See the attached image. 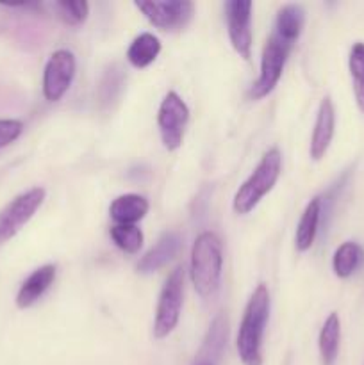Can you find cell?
<instances>
[{"label":"cell","instance_id":"6da1fadb","mask_svg":"<svg viewBox=\"0 0 364 365\" xmlns=\"http://www.w3.org/2000/svg\"><path fill=\"white\" fill-rule=\"evenodd\" d=\"M270 291L259 284L250 296L238 331V355L245 365H263L264 328L270 319Z\"/></svg>","mask_w":364,"mask_h":365},{"label":"cell","instance_id":"7a4b0ae2","mask_svg":"<svg viewBox=\"0 0 364 365\" xmlns=\"http://www.w3.org/2000/svg\"><path fill=\"white\" fill-rule=\"evenodd\" d=\"M223 269V246L214 232H202L191 250V282L200 298L216 294Z\"/></svg>","mask_w":364,"mask_h":365},{"label":"cell","instance_id":"3957f363","mask_svg":"<svg viewBox=\"0 0 364 365\" xmlns=\"http://www.w3.org/2000/svg\"><path fill=\"white\" fill-rule=\"evenodd\" d=\"M282 171V153L278 148L268 150L263 155L261 163L252 171L248 178L236 191L232 200V209L239 216L252 212L261 200L275 187Z\"/></svg>","mask_w":364,"mask_h":365},{"label":"cell","instance_id":"277c9868","mask_svg":"<svg viewBox=\"0 0 364 365\" xmlns=\"http://www.w3.org/2000/svg\"><path fill=\"white\" fill-rule=\"evenodd\" d=\"M293 48H295V43L288 41V39L271 32V36L264 43L263 56H261L259 77L253 82L252 89H250V98L263 100L264 96H268L277 88Z\"/></svg>","mask_w":364,"mask_h":365},{"label":"cell","instance_id":"5b68a950","mask_svg":"<svg viewBox=\"0 0 364 365\" xmlns=\"http://www.w3.org/2000/svg\"><path fill=\"white\" fill-rule=\"evenodd\" d=\"M182 296H184V269L175 267L161 289L153 321V337L166 339L177 328L181 319Z\"/></svg>","mask_w":364,"mask_h":365},{"label":"cell","instance_id":"8992f818","mask_svg":"<svg viewBox=\"0 0 364 365\" xmlns=\"http://www.w3.org/2000/svg\"><path fill=\"white\" fill-rule=\"evenodd\" d=\"M45 195L43 187H32L0 210V245L13 239L32 220L45 202Z\"/></svg>","mask_w":364,"mask_h":365},{"label":"cell","instance_id":"52a82bcc","mask_svg":"<svg viewBox=\"0 0 364 365\" xmlns=\"http://www.w3.org/2000/svg\"><path fill=\"white\" fill-rule=\"evenodd\" d=\"M188 121V106L177 93L170 91L163 98L159 106V113H157V125H159L161 141H163L164 148L170 150V152L181 148Z\"/></svg>","mask_w":364,"mask_h":365},{"label":"cell","instance_id":"ba28073f","mask_svg":"<svg viewBox=\"0 0 364 365\" xmlns=\"http://www.w3.org/2000/svg\"><path fill=\"white\" fill-rule=\"evenodd\" d=\"M134 6L145 14L153 27L161 31H181L195 14V4L188 0H152L134 2Z\"/></svg>","mask_w":364,"mask_h":365},{"label":"cell","instance_id":"9c48e42d","mask_svg":"<svg viewBox=\"0 0 364 365\" xmlns=\"http://www.w3.org/2000/svg\"><path fill=\"white\" fill-rule=\"evenodd\" d=\"M75 56L70 50H57L50 56L43 71V95L49 102H59L75 78Z\"/></svg>","mask_w":364,"mask_h":365},{"label":"cell","instance_id":"30bf717a","mask_svg":"<svg viewBox=\"0 0 364 365\" xmlns=\"http://www.w3.org/2000/svg\"><path fill=\"white\" fill-rule=\"evenodd\" d=\"M252 2H243V0L225 2L228 38L239 57L245 61L252 57Z\"/></svg>","mask_w":364,"mask_h":365},{"label":"cell","instance_id":"8fae6325","mask_svg":"<svg viewBox=\"0 0 364 365\" xmlns=\"http://www.w3.org/2000/svg\"><path fill=\"white\" fill-rule=\"evenodd\" d=\"M335 130V109L330 96H325L318 107L313 135H310L309 153L313 160H321L330 146Z\"/></svg>","mask_w":364,"mask_h":365},{"label":"cell","instance_id":"7c38bea8","mask_svg":"<svg viewBox=\"0 0 364 365\" xmlns=\"http://www.w3.org/2000/svg\"><path fill=\"white\" fill-rule=\"evenodd\" d=\"M182 239L177 232H164L159 237V241L156 242L153 248H150L145 255L141 257V260L138 262L136 269L141 274H152L156 271H159L161 267L166 266L177 252L181 250Z\"/></svg>","mask_w":364,"mask_h":365},{"label":"cell","instance_id":"4fadbf2b","mask_svg":"<svg viewBox=\"0 0 364 365\" xmlns=\"http://www.w3.org/2000/svg\"><path fill=\"white\" fill-rule=\"evenodd\" d=\"M54 280H56V266L54 264H45V266L32 271L16 294L18 309H29L34 303H38L43 298V294L49 291L50 285L54 284Z\"/></svg>","mask_w":364,"mask_h":365},{"label":"cell","instance_id":"5bb4252c","mask_svg":"<svg viewBox=\"0 0 364 365\" xmlns=\"http://www.w3.org/2000/svg\"><path fill=\"white\" fill-rule=\"evenodd\" d=\"M148 200L141 195H121L109 207L111 220L116 225H136L148 212Z\"/></svg>","mask_w":364,"mask_h":365},{"label":"cell","instance_id":"9a60e30c","mask_svg":"<svg viewBox=\"0 0 364 365\" xmlns=\"http://www.w3.org/2000/svg\"><path fill=\"white\" fill-rule=\"evenodd\" d=\"M320 221H321V198L320 196H314V198L307 203L305 210H303L302 217H300L298 221V227H296V235H295L296 252L303 253L307 252V250H310V246H313L314 241H316Z\"/></svg>","mask_w":364,"mask_h":365},{"label":"cell","instance_id":"2e32d148","mask_svg":"<svg viewBox=\"0 0 364 365\" xmlns=\"http://www.w3.org/2000/svg\"><path fill=\"white\" fill-rule=\"evenodd\" d=\"M305 27V11L298 4H285L278 9L273 32L288 41L296 43Z\"/></svg>","mask_w":364,"mask_h":365},{"label":"cell","instance_id":"e0dca14e","mask_svg":"<svg viewBox=\"0 0 364 365\" xmlns=\"http://www.w3.org/2000/svg\"><path fill=\"white\" fill-rule=\"evenodd\" d=\"M339 341H341V321L335 312L325 319L321 327L320 339H318V348H320L321 364L334 365L339 355Z\"/></svg>","mask_w":364,"mask_h":365},{"label":"cell","instance_id":"ac0fdd59","mask_svg":"<svg viewBox=\"0 0 364 365\" xmlns=\"http://www.w3.org/2000/svg\"><path fill=\"white\" fill-rule=\"evenodd\" d=\"M363 260H364L363 246L355 241H346L335 250L334 257H332V269H334L335 277L348 278L359 269Z\"/></svg>","mask_w":364,"mask_h":365},{"label":"cell","instance_id":"d6986e66","mask_svg":"<svg viewBox=\"0 0 364 365\" xmlns=\"http://www.w3.org/2000/svg\"><path fill=\"white\" fill-rule=\"evenodd\" d=\"M159 52L161 41L157 39V36L150 34V32H143L128 46L127 61L134 68H146L157 59Z\"/></svg>","mask_w":364,"mask_h":365},{"label":"cell","instance_id":"ffe728a7","mask_svg":"<svg viewBox=\"0 0 364 365\" xmlns=\"http://www.w3.org/2000/svg\"><path fill=\"white\" fill-rule=\"evenodd\" d=\"M225 344H227V321L223 317H216L214 323L211 324L206 341H203L202 349L198 353V360L216 364Z\"/></svg>","mask_w":364,"mask_h":365},{"label":"cell","instance_id":"44dd1931","mask_svg":"<svg viewBox=\"0 0 364 365\" xmlns=\"http://www.w3.org/2000/svg\"><path fill=\"white\" fill-rule=\"evenodd\" d=\"M348 70L352 77L353 96L360 113L364 114V43H353L348 56Z\"/></svg>","mask_w":364,"mask_h":365},{"label":"cell","instance_id":"7402d4cb","mask_svg":"<svg viewBox=\"0 0 364 365\" xmlns=\"http://www.w3.org/2000/svg\"><path fill=\"white\" fill-rule=\"evenodd\" d=\"M111 239L121 252L136 255L143 246V232L136 225H114L109 230Z\"/></svg>","mask_w":364,"mask_h":365},{"label":"cell","instance_id":"603a6c76","mask_svg":"<svg viewBox=\"0 0 364 365\" xmlns=\"http://www.w3.org/2000/svg\"><path fill=\"white\" fill-rule=\"evenodd\" d=\"M54 11H56L57 18H61L64 24L77 27V25L84 24L86 18H88L89 6L84 0H79V2L63 0V2H54Z\"/></svg>","mask_w":364,"mask_h":365},{"label":"cell","instance_id":"cb8c5ba5","mask_svg":"<svg viewBox=\"0 0 364 365\" xmlns=\"http://www.w3.org/2000/svg\"><path fill=\"white\" fill-rule=\"evenodd\" d=\"M24 132V123L18 120H0V148L16 141Z\"/></svg>","mask_w":364,"mask_h":365},{"label":"cell","instance_id":"d4e9b609","mask_svg":"<svg viewBox=\"0 0 364 365\" xmlns=\"http://www.w3.org/2000/svg\"><path fill=\"white\" fill-rule=\"evenodd\" d=\"M114 68L116 66H113L111 68V71H107L106 73V77H103V81H102V86H100V91H103V89H106V86L123 84V75L116 73V71H114ZM100 96H102V102H111V100L116 98V95L113 93V88H111V96H109V93H107V95L100 93Z\"/></svg>","mask_w":364,"mask_h":365},{"label":"cell","instance_id":"484cf974","mask_svg":"<svg viewBox=\"0 0 364 365\" xmlns=\"http://www.w3.org/2000/svg\"><path fill=\"white\" fill-rule=\"evenodd\" d=\"M195 365H216V364H211V362H206V360H196Z\"/></svg>","mask_w":364,"mask_h":365}]
</instances>
